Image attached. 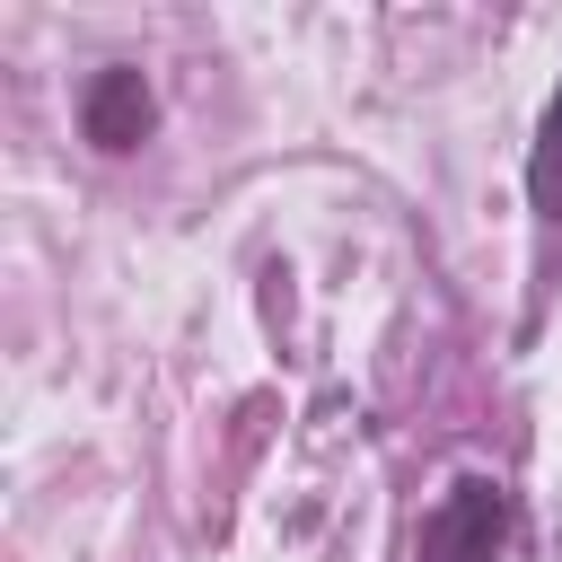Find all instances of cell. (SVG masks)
<instances>
[{"mask_svg":"<svg viewBox=\"0 0 562 562\" xmlns=\"http://www.w3.org/2000/svg\"><path fill=\"white\" fill-rule=\"evenodd\" d=\"M527 211H536V237L553 255L562 246V79H553V97L536 114V140H527Z\"/></svg>","mask_w":562,"mask_h":562,"instance_id":"3957f363","label":"cell"},{"mask_svg":"<svg viewBox=\"0 0 562 562\" xmlns=\"http://www.w3.org/2000/svg\"><path fill=\"white\" fill-rule=\"evenodd\" d=\"M518 536V492L501 474H457L422 527H413V562H501Z\"/></svg>","mask_w":562,"mask_h":562,"instance_id":"6da1fadb","label":"cell"},{"mask_svg":"<svg viewBox=\"0 0 562 562\" xmlns=\"http://www.w3.org/2000/svg\"><path fill=\"white\" fill-rule=\"evenodd\" d=\"M149 132H158V88H149V70H140V61L88 70V88H79V140H88L97 158H132Z\"/></svg>","mask_w":562,"mask_h":562,"instance_id":"7a4b0ae2","label":"cell"}]
</instances>
